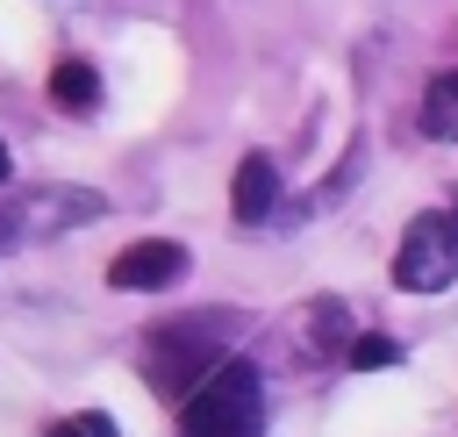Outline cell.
Returning <instances> with one entry per match:
<instances>
[{"instance_id": "6da1fadb", "label": "cell", "mask_w": 458, "mask_h": 437, "mask_svg": "<svg viewBox=\"0 0 458 437\" xmlns=\"http://www.w3.org/2000/svg\"><path fill=\"white\" fill-rule=\"evenodd\" d=\"M229 315H179V322H157L150 337H143V380H150V394L157 401H186L222 358H229Z\"/></svg>"}, {"instance_id": "7a4b0ae2", "label": "cell", "mask_w": 458, "mask_h": 437, "mask_svg": "<svg viewBox=\"0 0 458 437\" xmlns=\"http://www.w3.org/2000/svg\"><path fill=\"white\" fill-rule=\"evenodd\" d=\"M265 430V380L250 358H222L186 401H179V437H258Z\"/></svg>"}, {"instance_id": "3957f363", "label": "cell", "mask_w": 458, "mask_h": 437, "mask_svg": "<svg viewBox=\"0 0 458 437\" xmlns=\"http://www.w3.org/2000/svg\"><path fill=\"white\" fill-rule=\"evenodd\" d=\"M458 279V215H415L401 251H394V287L401 294H444Z\"/></svg>"}, {"instance_id": "277c9868", "label": "cell", "mask_w": 458, "mask_h": 437, "mask_svg": "<svg viewBox=\"0 0 458 437\" xmlns=\"http://www.w3.org/2000/svg\"><path fill=\"white\" fill-rule=\"evenodd\" d=\"M179 279H186V244H172V236H143V244L114 251V265H107V287H122V294H165Z\"/></svg>"}, {"instance_id": "5b68a950", "label": "cell", "mask_w": 458, "mask_h": 437, "mask_svg": "<svg viewBox=\"0 0 458 437\" xmlns=\"http://www.w3.org/2000/svg\"><path fill=\"white\" fill-rule=\"evenodd\" d=\"M100 208H107V201L86 193V186H29L7 222H14L21 236H57V229H72V222H86V215H100Z\"/></svg>"}, {"instance_id": "8992f818", "label": "cell", "mask_w": 458, "mask_h": 437, "mask_svg": "<svg viewBox=\"0 0 458 437\" xmlns=\"http://www.w3.org/2000/svg\"><path fill=\"white\" fill-rule=\"evenodd\" d=\"M293 330H301V337H293V358H301V365H329V358H344L351 337H358V330H351V308H344L336 294L308 301V308L293 315Z\"/></svg>"}, {"instance_id": "52a82bcc", "label": "cell", "mask_w": 458, "mask_h": 437, "mask_svg": "<svg viewBox=\"0 0 458 437\" xmlns=\"http://www.w3.org/2000/svg\"><path fill=\"white\" fill-rule=\"evenodd\" d=\"M272 201H279V165H272L265 150H250V158L236 165L229 215H236V222H265V215H272Z\"/></svg>"}, {"instance_id": "ba28073f", "label": "cell", "mask_w": 458, "mask_h": 437, "mask_svg": "<svg viewBox=\"0 0 458 437\" xmlns=\"http://www.w3.org/2000/svg\"><path fill=\"white\" fill-rule=\"evenodd\" d=\"M50 100H57L64 115H93V107H100V72H93L86 57H57V64H50Z\"/></svg>"}, {"instance_id": "9c48e42d", "label": "cell", "mask_w": 458, "mask_h": 437, "mask_svg": "<svg viewBox=\"0 0 458 437\" xmlns=\"http://www.w3.org/2000/svg\"><path fill=\"white\" fill-rule=\"evenodd\" d=\"M422 136L458 143V72H437L429 79V93H422Z\"/></svg>"}, {"instance_id": "30bf717a", "label": "cell", "mask_w": 458, "mask_h": 437, "mask_svg": "<svg viewBox=\"0 0 458 437\" xmlns=\"http://www.w3.org/2000/svg\"><path fill=\"white\" fill-rule=\"evenodd\" d=\"M344 365H351V373H386V365H401V344H394L386 330H358L351 351H344Z\"/></svg>"}, {"instance_id": "8fae6325", "label": "cell", "mask_w": 458, "mask_h": 437, "mask_svg": "<svg viewBox=\"0 0 458 437\" xmlns=\"http://www.w3.org/2000/svg\"><path fill=\"white\" fill-rule=\"evenodd\" d=\"M43 437H122V430H114V416H107V408H79V416H57Z\"/></svg>"}, {"instance_id": "7c38bea8", "label": "cell", "mask_w": 458, "mask_h": 437, "mask_svg": "<svg viewBox=\"0 0 458 437\" xmlns=\"http://www.w3.org/2000/svg\"><path fill=\"white\" fill-rule=\"evenodd\" d=\"M0 179H7V143H0Z\"/></svg>"}, {"instance_id": "4fadbf2b", "label": "cell", "mask_w": 458, "mask_h": 437, "mask_svg": "<svg viewBox=\"0 0 458 437\" xmlns=\"http://www.w3.org/2000/svg\"><path fill=\"white\" fill-rule=\"evenodd\" d=\"M451 215H458V193H451Z\"/></svg>"}]
</instances>
